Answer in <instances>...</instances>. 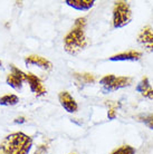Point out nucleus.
<instances>
[{
  "mask_svg": "<svg viewBox=\"0 0 153 154\" xmlns=\"http://www.w3.org/2000/svg\"><path fill=\"white\" fill-rule=\"evenodd\" d=\"M86 20L85 17L77 18L72 29L64 37V47L68 54L76 55L87 46V39L85 36Z\"/></svg>",
  "mask_w": 153,
  "mask_h": 154,
  "instance_id": "f257e3e1",
  "label": "nucleus"
},
{
  "mask_svg": "<svg viewBox=\"0 0 153 154\" xmlns=\"http://www.w3.org/2000/svg\"><path fill=\"white\" fill-rule=\"evenodd\" d=\"M33 145L30 136L21 132L12 133L0 143V154H28Z\"/></svg>",
  "mask_w": 153,
  "mask_h": 154,
  "instance_id": "f03ea898",
  "label": "nucleus"
},
{
  "mask_svg": "<svg viewBox=\"0 0 153 154\" xmlns=\"http://www.w3.org/2000/svg\"><path fill=\"white\" fill-rule=\"evenodd\" d=\"M132 20L130 5L125 1H116L113 7V27L122 28Z\"/></svg>",
  "mask_w": 153,
  "mask_h": 154,
  "instance_id": "7ed1b4c3",
  "label": "nucleus"
},
{
  "mask_svg": "<svg viewBox=\"0 0 153 154\" xmlns=\"http://www.w3.org/2000/svg\"><path fill=\"white\" fill-rule=\"evenodd\" d=\"M132 83H133V78L132 77L115 76V75H112V74L105 75L103 78H101L100 81V84L103 86V91L106 93L127 87Z\"/></svg>",
  "mask_w": 153,
  "mask_h": 154,
  "instance_id": "20e7f679",
  "label": "nucleus"
},
{
  "mask_svg": "<svg viewBox=\"0 0 153 154\" xmlns=\"http://www.w3.org/2000/svg\"><path fill=\"white\" fill-rule=\"evenodd\" d=\"M10 74L7 76L6 78V82L9 86H11L12 88L15 89H21V86H23V82L27 81V74L21 72L20 69H18L15 65H11L10 67Z\"/></svg>",
  "mask_w": 153,
  "mask_h": 154,
  "instance_id": "39448f33",
  "label": "nucleus"
},
{
  "mask_svg": "<svg viewBox=\"0 0 153 154\" xmlns=\"http://www.w3.org/2000/svg\"><path fill=\"white\" fill-rule=\"evenodd\" d=\"M138 42L146 51H153V29L151 26H144L138 35Z\"/></svg>",
  "mask_w": 153,
  "mask_h": 154,
  "instance_id": "423d86ee",
  "label": "nucleus"
},
{
  "mask_svg": "<svg viewBox=\"0 0 153 154\" xmlns=\"http://www.w3.org/2000/svg\"><path fill=\"white\" fill-rule=\"evenodd\" d=\"M58 100L61 105L64 107L65 111H67L68 113H75L77 112V108H78V105H77L76 100H74L73 96L69 94L68 92L66 91H63L58 94Z\"/></svg>",
  "mask_w": 153,
  "mask_h": 154,
  "instance_id": "0eeeda50",
  "label": "nucleus"
},
{
  "mask_svg": "<svg viewBox=\"0 0 153 154\" xmlns=\"http://www.w3.org/2000/svg\"><path fill=\"white\" fill-rule=\"evenodd\" d=\"M29 84L31 92L34 93L36 96H42L46 94V88L42 84V82L40 81V78L34 75L33 73L27 74V81Z\"/></svg>",
  "mask_w": 153,
  "mask_h": 154,
  "instance_id": "6e6552de",
  "label": "nucleus"
},
{
  "mask_svg": "<svg viewBox=\"0 0 153 154\" xmlns=\"http://www.w3.org/2000/svg\"><path fill=\"white\" fill-rule=\"evenodd\" d=\"M25 63L26 65H34V66H38L39 68H42L44 70H52L53 69V64L47 60L46 58L42 57V56H38V55H31V56H28L25 59Z\"/></svg>",
  "mask_w": 153,
  "mask_h": 154,
  "instance_id": "1a4fd4ad",
  "label": "nucleus"
},
{
  "mask_svg": "<svg viewBox=\"0 0 153 154\" xmlns=\"http://www.w3.org/2000/svg\"><path fill=\"white\" fill-rule=\"evenodd\" d=\"M142 57V53L136 50H129L121 54L114 55L110 57V60L112 62H125V60H139Z\"/></svg>",
  "mask_w": 153,
  "mask_h": 154,
  "instance_id": "9d476101",
  "label": "nucleus"
},
{
  "mask_svg": "<svg viewBox=\"0 0 153 154\" xmlns=\"http://www.w3.org/2000/svg\"><path fill=\"white\" fill-rule=\"evenodd\" d=\"M136 91L139 93H141L142 96L146 97L149 100H153V88L151 87V84L149 82V78L144 76L141 79V82L136 86Z\"/></svg>",
  "mask_w": 153,
  "mask_h": 154,
  "instance_id": "9b49d317",
  "label": "nucleus"
},
{
  "mask_svg": "<svg viewBox=\"0 0 153 154\" xmlns=\"http://www.w3.org/2000/svg\"><path fill=\"white\" fill-rule=\"evenodd\" d=\"M65 4L77 10H88L94 6V0H66Z\"/></svg>",
  "mask_w": 153,
  "mask_h": 154,
  "instance_id": "f8f14e48",
  "label": "nucleus"
},
{
  "mask_svg": "<svg viewBox=\"0 0 153 154\" xmlns=\"http://www.w3.org/2000/svg\"><path fill=\"white\" fill-rule=\"evenodd\" d=\"M73 77L75 78L77 84L80 85H86V84H93L95 82V77L93 74L89 73H82V74H77L75 73L73 75Z\"/></svg>",
  "mask_w": 153,
  "mask_h": 154,
  "instance_id": "ddd939ff",
  "label": "nucleus"
},
{
  "mask_svg": "<svg viewBox=\"0 0 153 154\" xmlns=\"http://www.w3.org/2000/svg\"><path fill=\"white\" fill-rule=\"evenodd\" d=\"M18 102H19L18 96H16L14 94H8V95L0 97V105H4V106H14Z\"/></svg>",
  "mask_w": 153,
  "mask_h": 154,
  "instance_id": "4468645a",
  "label": "nucleus"
},
{
  "mask_svg": "<svg viewBox=\"0 0 153 154\" xmlns=\"http://www.w3.org/2000/svg\"><path fill=\"white\" fill-rule=\"evenodd\" d=\"M136 119L139 122L144 123L150 130H153V113L150 114H141V115L136 116Z\"/></svg>",
  "mask_w": 153,
  "mask_h": 154,
  "instance_id": "2eb2a0df",
  "label": "nucleus"
},
{
  "mask_svg": "<svg viewBox=\"0 0 153 154\" xmlns=\"http://www.w3.org/2000/svg\"><path fill=\"white\" fill-rule=\"evenodd\" d=\"M111 154H135V149L131 145H122L119 149H115Z\"/></svg>",
  "mask_w": 153,
  "mask_h": 154,
  "instance_id": "dca6fc26",
  "label": "nucleus"
},
{
  "mask_svg": "<svg viewBox=\"0 0 153 154\" xmlns=\"http://www.w3.org/2000/svg\"><path fill=\"white\" fill-rule=\"evenodd\" d=\"M108 105L111 106V107L108 108V112H107V117L110 119H114L116 117V108L119 106V104H116V103H111V102H108Z\"/></svg>",
  "mask_w": 153,
  "mask_h": 154,
  "instance_id": "f3484780",
  "label": "nucleus"
},
{
  "mask_svg": "<svg viewBox=\"0 0 153 154\" xmlns=\"http://www.w3.org/2000/svg\"><path fill=\"white\" fill-rule=\"evenodd\" d=\"M48 152V146H47V144H42V145H39L38 149L36 150L34 154H47Z\"/></svg>",
  "mask_w": 153,
  "mask_h": 154,
  "instance_id": "a211bd4d",
  "label": "nucleus"
},
{
  "mask_svg": "<svg viewBox=\"0 0 153 154\" xmlns=\"http://www.w3.org/2000/svg\"><path fill=\"white\" fill-rule=\"evenodd\" d=\"M25 121H26V119H25V117H23V116H20V117H17V119H15V123H25Z\"/></svg>",
  "mask_w": 153,
  "mask_h": 154,
  "instance_id": "6ab92c4d",
  "label": "nucleus"
},
{
  "mask_svg": "<svg viewBox=\"0 0 153 154\" xmlns=\"http://www.w3.org/2000/svg\"><path fill=\"white\" fill-rule=\"evenodd\" d=\"M0 66H1V60H0Z\"/></svg>",
  "mask_w": 153,
  "mask_h": 154,
  "instance_id": "aec40b11",
  "label": "nucleus"
}]
</instances>
